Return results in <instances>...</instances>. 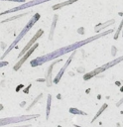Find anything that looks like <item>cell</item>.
I'll list each match as a JSON object with an SVG mask.
<instances>
[{
    "label": "cell",
    "mask_w": 123,
    "mask_h": 127,
    "mask_svg": "<svg viewBox=\"0 0 123 127\" xmlns=\"http://www.w3.org/2000/svg\"><path fill=\"white\" fill-rule=\"evenodd\" d=\"M121 61H123V56H121L120 58H117L116 60H113V61H111V62L107 63L106 64H103V65H101V66H99V67L95 68L94 70H92V71H90V72H88V73H85V74L83 75V79H84V80L90 79V78H91V77H93L94 75H96V74H98V73H100V72H102V71L106 70V69H107V68H109V67H112L113 65L117 64H118V63H120Z\"/></svg>",
    "instance_id": "6da1fadb"
},
{
    "label": "cell",
    "mask_w": 123,
    "mask_h": 127,
    "mask_svg": "<svg viewBox=\"0 0 123 127\" xmlns=\"http://www.w3.org/2000/svg\"><path fill=\"white\" fill-rule=\"evenodd\" d=\"M39 18H40V14H35V15H34V17H33V18L30 20V22H29V23L26 25L25 29H24V30H23V31H22V32L19 34V36L17 37V39H16V40L14 41V43H13V44L10 46V48L7 50V52L4 54V56H6V55L9 53V51H10V50H11V49H12V48H13V47H14V46H15V45H16V44H17V43L20 41V39H22V38L24 37V35H25V34H26V33H27V32H28L30 29H31V27H33V25H34V24H35V23H36V22L39 20ZM4 56H3V57H4ZM3 57H2V59H3Z\"/></svg>",
    "instance_id": "7a4b0ae2"
},
{
    "label": "cell",
    "mask_w": 123,
    "mask_h": 127,
    "mask_svg": "<svg viewBox=\"0 0 123 127\" xmlns=\"http://www.w3.org/2000/svg\"><path fill=\"white\" fill-rule=\"evenodd\" d=\"M38 46H39V45H38L37 43H35V44H34V45H33V46H32V47H31V48H30V49H29V50H28L24 55H23V58H22V59H21V60H20L16 64H15V66H14V70H18V69L21 67V65H22V64L26 62V60H27V59H28V58L33 54V52L36 50V48H38Z\"/></svg>",
    "instance_id": "3957f363"
},
{
    "label": "cell",
    "mask_w": 123,
    "mask_h": 127,
    "mask_svg": "<svg viewBox=\"0 0 123 127\" xmlns=\"http://www.w3.org/2000/svg\"><path fill=\"white\" fill-rule=\"evenodd\" d=\"M43 33H44V31H43L42 29H40V30H39V31L36 33V35H35V36H34V37H33V38L30 40V42H29V43H28V44L25 46V48H24V49L22 50V52L19 54L18 58L22 57V56H23V55H24V54H25V53H26V52H27V51H28V50H29V49H30V48H31V47H32V46L35 44V42H36V41H37V40H38V39H39V38H40V37L43 35Z\"/></svg>",
    "instance_id": "277c9868"
},
{
    "label": "cell",
    "mask_w": 123,
    "mask_h": 127,
    "mask_svg": "<svg viewBox=\"0 0 123 127\" xmlns=\"http://www.w3.org/2000/svg\"><path fill=\"white\" fill-rule=\"evenodd\" d=\"M75 55V51H72V54L70 55V57L67 59V61H66V63L64 64V65L62 67V69L59 71V73L57 74V76L55 77V79H54V83H58L59 81H60V79H61V77L62 76V74H63V72H64V70L66 69V67L69 65V64H70V62L72 61V59H73V56Z\"/></svg>",
    "instance_id": "5b68a950"
},
{
    "label": "cell",
    "mask_w": 123,
    "mask_h": 127,
    "mask_svg": "<svg viewBox=\"0 0 123 127\" xmlns=\"http://www.w3.org/2000/svg\"><path fill=\"white\" fill-rule=\"evenodd\" d=\"M60 62H62V60H58V61L54 62V63L50 65V67H49V69H48L47 76H46V80H47V85H48V86H51V85H52V70H53V67H54V65H55L57 63H60Z\"/></svg>",
    "instance_id": "8992f818"
},
{
    "label": "cell",
    "mask_w": 123,
    "mask_h": 127,
    "mask_svg": "<svg viewBox=\"0 0 123 127\" xmlns=\"http://www.w3.org/2000/svg\"><path fill=\"white\" fill-rule=\"evenodd\" d=\"M76 1H78V0H67V1H65V2H62V3H59V4H57V5H54V6H53V9H54V10H57V9L62 8V7L70 5V4H72V3L76 2Z\"/></svg>",
    "instance_id": "52a82bcc"
},
{
    "label": "cell",
    "mask_w": 123,
    "mask_h": 127,
    "mask_svg": "<svg viewBox=\"0 0 123 127\" xmlns=\"http://www.w3.org/2000/svg\"><path fill=\"white\" fill-rule=\"evenodd\" d=\"M107 106H108V105H107V103H104V104H103V105L101 106V108H100V109L98 110V112H97V113L95 114V116H94V117L92 118L91 122H94V121H95V120H96V119H97V118H98V117L100 116V114H101V113H102V112H103V111H104V110H105V109L107 108Z\"/></svg>",
    "instance_id": "ba28073f"
},
{
    "label": "cell",
    "mask_w": 123,
    "mask_h": 127,
    "mask_svg": "<svg viewBox=\"0 0 123 127\" xmlns=\"http://www.w3.org/2000/svg\"><path fill=\"white\" fill-rule=\"evenodd\" d=\"M114 23H115V20L112 19V20H109L108 22H106L104 25H103V24H99L98 26H95V28H99V29H97L96 32H99V31H101L104 27H107V26H109V25H111V24H114Z\"/></svg>",
    "instance_id": "9c48e42d"
},
{
    "label": "cell",
    "mask_w": 123,
    "mask_h": 127,
    "mask_svg": "<svg viewBox=\"0 0 123 127\" xmlns=\"http://www.w3.org/2000/svg\"><path fill=\"white\" fill-rule=\"evenodd\" d=\"M57 19H58V16L55 15V17H54V21H53V24H52V28H51V32H50L49 40H52V39H53V35H54V31H55V27H56V24H57Z\"/></svg>",
    "instance_id": "30bf717a"
},
{
    "label": "cell",
    "mask_w": 123,
    "mask_h": 127,
    "mask_svg": "<svg viewBox=\"0 0 123 127\" xmlns=\"http://www.w3.org/2000/svg\"><path fill=\"white\" fill-rule=\"evenodd\" d=\"M69 112L72 113V114H79V115H86V113L82 112L81 110H78L77 108L75 107H72V108H69Z\"/></svg>",
    "instance_id": "8fae6325"
},
{
    "label": "cell",
    "mask_w": 123,
    "mask_h": 127,
    "mask_svg": "<svg viewBox=\"0 0 123 127\" xmlns=\"http://www.w3.org/2000/svg\"><path fill=\"white\" fill-rule=\"evenodd\" d=\"M122 26H123V19L121 20V22H120V25H119V27H118V28H117V30H116V33H115V36H114V40H117V39H118V37H119V34H120L121 30L123 29V28H122Z\"/></svg>",
    "instance_id": "7c38bea8"
},
{
    "label": "cell",
    "mask_w": 123,
    "mask_h": 127,
    "mask_svg": "<svg viewBox=\"0 0 123 127\" xmlns=\"http://www.w3.org/2000/svg\"><path fill=\"white\" fill-rule=\"evenodd\" d=\"M51 99H52V96H51V94H49V96H48V102H47V119L49 118V115H50V108H51Z\"/></svg>",
    "instance_id": "4fadbf2b"
},
{
    "label": "cell",
    "mask_w": 123,
    "mask_h": 127,
    "mask_svg": "<svg viewBox=\"0 0 123 127\" xmlns=\"http://www.w3.org/2000/svg\"><path fill=\"white\" fill-rule=\"evenodd\" d=\"M112 56H115L116 55V48L115 47H112Z\"/></svg>",
    "instance_id": "5bb4252c"
},
{
    "label": "cell",
    "mask_w": 123,
    "mask_h": 127,
    "mask_svg": "<svg viewBox=\"0 0 123 127\" xmlns=\"http://www.w3.org/2000/svg\"><path fill=\"white\" fill-rule=\"evenodd\" d=\"M122 103H123V97H122V99H121L120 101H118V102L116 103V105H117V106H119V105H121Z\"/></svg>",
    "instance_id": "9a60e30c"
},
{
    "label": "cell",
    "mask_w": 123,
    "mask_h": 127,
    "mask_svg": "<svg viewBox=\"0 0 123 127\" xmlns=\"http://www.w3.org/2000/svg\"><path fill=\"white\" fill-rule=\"evenodd\" d=\"M7 64V63L5 62V63H0V66H3V65H6Z\"/></svg>",
    "instance_id": "2e32d148"
},
{
    "label": "cell",
    "mask_w": 123,
    "mask_h": 127,
    "mask_svg": "<svg viewBox=\"0 0 123 127\" xmlns=\"http://www.w3.org/2000/svg\"><path fill=\"white\" fill-rule=\"evenodd\" d=\"M78 33H83V30H82V28H80V29H78Z\"/></svg>",
    "instance_id": "e0dca14e"
},
{
    "label": "cell",
    "mask_w": 123,
    "mask_h": 127,
    "mask_svg": "<svg viewBox=\"0 0 123 127\" xmlns=\"http://www.w3.org/2000/svg\"><path fill=\"white\" fill-rule=\"evenodd\" d=\"M74 126H75V127H80V126H78V125H74Z\"/></svg>",
    "instance_id": "ac0fdd59"
},
{
    "label": "cell",
    "mask_w": 123,
    "mask_h": 127,
    "mask_svg": "<svg viewBox=\"0 0 123 127\" xmlns=\"http://www.w3.org/2000/svg\"><path fill=\"white\" fill-rule=\"evenodd\" d=\"M122 37H123V31H122Z\"/></svg>",
    "instance_id": "d6986e66"
}]
</instances>
